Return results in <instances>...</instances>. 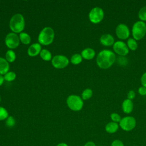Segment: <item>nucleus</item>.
<instances>
[{
	"label": "nucleus",
	"mask_w": 146,
	"mask_h": 146,
	"mask_svg": "<svg viewBox=\"0 0 146 146\" xmlns=\"http://www.w3.org/2000/svg\"><path fill=\"white\" fill-rule=\"evenodd\" d=\"M15 124V120L13 116H9L6 119V125L8 127H13Z\"/></svg>",
	"instance_id": "27"
},
{
	"label": "nucleus",
	"mask_w": 146,
	"mask_h": 146,
	"mask_svg": "<svg viewBox=\"0 0 146 146\" xmlns=\"http://www.w3.org/2000/svg\"><path fill=\"white\" fill-rule=\"evenodd\" d=\"M116 35L117 37L121 40L127 39L130 35V31L128 26L123 23H120L116 27Z\"/></svg>",
	"instance_id": "9"
},
{
	"label": "nucleus",
	"mask_w": 146,
	"mask_h": 146,
	"mask_svg": "<svg viewBox=\"0 0 146 146\" xmlns=\"http://www.w3.org/2000/svg\"><path fill=\"white\" fill-rule=\"evenodd\" d=\"M40 55L42 59L44 60L48 61L51 59V54L48 50L46 49L42 50L40 52Z\"/></svg>",
	"instance_id": "19"
},
{
	"label": "nucleus",
	"mask_w": 146,
	"mask_h": 146,
	"mask_svg": "<svg viewBox=\"0 0 146 146\" xmlns=\"http://www.w3.org/2000/svg\"><path fill=\"white\" fill-rule=\"evenodd\" d=\"M4 79L7 81H13L16 78V74L14 72H7L6 74H5L4 76Z\"/></svg>",
	"instance_id": "25"
},
{
	"label": "nucleus",
	"mask_w": 146,
	"mask_h": 146,
	"mask_svg": "<svg viewBox=\"0 0 146 146\" xmlns=\"http://www.w3.org/2000/svg\"><path fill=\"white\" fill-rule=\"evenodd\" d=\"M138 92L141 95H146V88L144 86H141L138 89Z\"/></svg>",
	"instance_id": "31"
},
{
	"label": "nucleus",
	"mask_w": 146,
	"mask_h": 146,
	"mask_svg": "<svg viewBox=\"0 0 146 146\" xmlns=\"http://www.w3.org/2000/svg\"><path fill=\"white\" fill-rule=\"evenodd\" d=\"M132 34L136 40L143 38L146 34V23L141 21L136 22L132 26Z\"/></svg>",
	"instance_id": "4"
},
{
	"label": "nucleus",
	"mask_w": 146,
	"mask_h": 146,
	"mask_svg": "<svg viewBox=\"0 0 146 146\" xmlns=\"http://www.w3.org/2000/svg\"><path fill=\"white\" fill-rule=\"evenodd\" d=\"M82 58L87 60H91L94 58L95 55V51L91 48H86L84 49L81 53Z\"/></svg>",
	"instance_id": "15"
},
{
	"label": "nucleus",
	"mask_w": 146,
	"mask_h": 146,
	"mask_svg": "<svg viewBox=\"0 0 146 146\" xmlns=\"http://www.w3.org/2000/svg\"><path fill=\"white\" fill-rule=\"evenodd\" d=\"M41 46L40 44L38 43H34L31 44L28 48V54L29 56H36L41 51Z\"/></svg>",
	"instance_id": "13"
},
{
	"label": "nucleus",
	"mask_w": 146,
	"mask_h": 146,
	"mask_svg": "<svg viewBox=\"0 0 146 146\" xmlns=\"http://www.w3.org/2000/svg\"><path fill=\"white\" fill-rule=\"evenodd\" d=\"M136 125V119L130 116L122 118L119 122V126L125 131H130L134 129Z\"/></svg>",
	"instance_id": "7"
},
{
	"label": "nucleus",
	"mask_w": 146,
	"mask_h": 146,
	"mask_svg": "<svg viewBox=\"0 0 146 146\" xmlns=\"http://www.w3.org/2000/svg\"><path fill=\"white\" fill-rule=\"evenodd\" d=\"M110 117H111V120H112V121L115 122V123H119L121 119L120 116L117 113H112L110 115Z\"/></svg>",
	"instance_id": "28"
},
{
	"label": "nucleus",
	"mask_w": 146,
	"mask_h": 146,
	"mask_svg": "<svg viewBox=\"0 0 146 146\" xmlns=\"http://www.w3.org/2000/svg\"><path fill=\"white\" fill-rule=\"evenodd\" d=\"M4 80V78L2 76V75H0V86L3 84Z\"/></svg>",
	"instance_id": "35"
},
{
	"label": "nucleus",
	"mask_w": 146,
	"mask_h": 146,
	"mask_svg": "<svg viewBox=\"0 0 146 146\" xmlns=\"http://www.w3.org/2000/svg\"><path fill=\"white\" fill-rule=\"evenodd\" d=\"M135 95L136 94L135 91L133 90H130L127 94V99L132 100L133 99L135 98Z\"/></svg>",
	"instance_id": "29"
},
{
	"label": "nucleus",
	"mask_w": 146,
	"mask_h": 146,
	"mask_svg": "<svg viewBox=\"0 0 146 146\" xmlns=\"http://www.w3.org/2000/svg\"><path fill=\"white\" fill-rule=\"evenodd\" d=\"M69 63L68 58L64 55H56L52 59V66L56 68H63Z\"/></svg>",
	"instance_id": "11"
},
{
	"label": "nucleus",
	"mask_w": 146,
	"mask_h": 146,
	"mask_svg": "<svg viewBox=\"0 0 146 146\" xmlns=\"http://www.w3.org/2000/svg\"><path fill=\"white\" fill-rule=\"evenodd\" d=\"M84 146H96V145L92 141H88L84 144Z\"/></svg>",
	"instance_id": "33"
},
{
	"label": "nucleus",
	"mask_w": 146,
	"mask_h": 146,
	"mask_svg": "<svg viewBox=\"0 0 146 146\" xmlns=\"http://www.w3.org/2000/svg\"><path fill=\"white\" fill-rule=\"evenodd\" d=\"M127 45L128 48L132 51L136 50L137 48V43L133 38H128L127 42Z\"/></svg>",
	"instance_id": "18"
},
{
	"label": "nucleus",
	"mask_w": 146,
	"mask_h": 146,
	"mask_svg": "<svg viewBox=\"0 0 146 146\" xmlns=\"http://www.w3.org/2000/svg\"><path fill=\"white\" fill-rule=\"evenodd\" d=\"M138 17L140 21L144 22L146 21V6L141 7L138 13Z\"/></svg>",
	"instance_id": "23"
},
{
	"label": "nucleus",
	"mask_w": 146,
	"mask_h": 146,
	"mask_svg": "<svg viewBox=\"0 0 146 146\" xmlns=\"http://www.w3.org/2000/svg\"><path fill=\"white\" fill-rule=\"evenodd\" d=\"M116 60L115 54L110 50H103L96 57V63L102 69H107L111 67Z\"/></svg>",
	"instance_id": "1"
},
{
	"label": "nucleus",
	"mask_w": 146,
	"mask_h": 146,
	"mask_svg": "<svg viewBox=\"0 0 146 146\" xmlns=\"http://www.w3.org/2000/svg\"><path fill=\"white\" fill-rule=\"evenodd\" d=\"M92 91L90 88H87L84 90L82 94V97L83 100H87L90 99L92 96Z\"/></svg>",
	"instance_id": "24"
},
{
	"label": "nucleus",
	"mask_w": 146,
	"mask_h": 146,
	"mask_svg": "<svg viewBox=\"0 0 146 146\" xmlns=\"http://www.w3.org/2000/svg\"><path fill=\"white\" fill-rule=\"evenodd\" d=\"M16 55L12 50H8L6 53V60L9 62H13L15 60Z\"/></svg>",
	"instance_id": "21"
},
{
	"label": "nucleus",
	"mask_w": 146,
	"mask_h": 146,
	"mask_svg": "<svg viewBox=\"0 0 146 146\" xmlns=\"http://www.w3.org/2000/svg\"><path fill=\"white\" fill-rule=\"evenodd\" d=\"M104 11L103 9L99 7H94L89 13L88 17L90 21L95 24L100 23L104 18Z\"/></svg>",
	"instance_id": "6"
},
{
	"label": "nucleus",
	"mask_w": 146,
	"mask_h": 146,
	"mask_svg": "<svg viewBox=\"0 0 146 146\" xmlns=\"http://www.w3.org/2000/svg\"><path fill=\"white\" fill-rule=\"evenodd\" d=\"M9 70L8 62L4 58L0 57V75L6 74Z\"/></svg>",
	"instance_id": "16"
},
{
	"label": "nucleus",
	"mask_w": 146,
	"mask_h": 146,
	"mask_svg": "<svg viewBox=\"0 0 146 146\" xmlns=\"http://www.w3.org/2000/svg\"><path fill=\"white\" fill-rule=\"evenodd\" d=\"M115 39L113 36L110 34H103L100 38V42L101 44L105 46H113L115 43Z\"/></svg>",
	"instance_id": "12"
},
{
	"label": "nucleus",
	"mask_w": 146,
	"mask_h": 146,
	"mask_svg": "<svg viewBox=\"0 0 146 146\" xmlns=\"http://www.w3.org/2000/svg\"><path fill=\"white\" fill-rule=\"evenodd\" d=\"M56 146H68L67 144H66V143H60L59 144H58Z\"/></svg>",
	"instance_id": "34"
},
{
	"label": "nucleus",
	"mask_w": 146,
	"mask_h": 146,
	"mask_svg": "<svg viewBox=\"0 0 146 146\" xmlns=\"http://www.w3.org/2000/svg\"><path fill=\"white\" fill-rule=\"evenodd\" d=\"M0 100H1V98H0Z\"/></svg>",
	"instance_id": "36"
},
{
	"label": "nucleus",
	"mask_w": 146,
	"mask_h": 146,
	"mask_svg": "<svg viewBox=\"0 0 146 146\" xmlns=\"http://www.w3.org/2000/svg\"><path fill=\"white\" fill-rule=\"evenodd\" d=\"M82 61V56L81 55L79 54H74L71 58V62L74 64H78Z\"/></svg>",
	"instance_id": "22"
},
{
	"label": "nucleus",
	"mask_w": 146,
	"mask_h": 146,
	"mask_svg": "<svg viewBox=\"0 0 146 146\" xmlns=\"http://www.w3.org/2000/svg\"><path fill=\"white\" fill-rule=\"evenodd\" d=\"M122 110L125 113H130L133 108V103L131 100L128 99H125L121 105Z\"/></svg>",
	"instance_id": "14"
},
{
	"label": "nucleus",
	"mask_w": 146,
	"mask_h": 146,
	"mask_svg": "<svg viewBox=\"0 0 146 146\" xmlns=\"http://www.w3.org/2000/svg\"><path fill=\"white\" fill-rule=\"evenodd\" d=\"M141 83L142 86H144L146 88V72H144L141 77Z\"/></svg>",
	"instance_id": "32"
},
{
	"label": "nucleus",
	"mask_w": 146,
	"mask_h": 146,
	"mask_svg": "<svg viewBox=\"0 0 146 146\" xmlns=\"http://www.w3.org/2000/svg\"><path fill=\"white\" fill-rule=\"evenodd\" d=\"M5 44L9 48H15L19 44V39L14 33L8 34L5 38Z\"/></svg>",
	"instance_id": "10"
},
{
	"label": "nucleus",
	"mask_w": 146,
	"mask_h": 146,
	"mask_svg": "<svg viewBox=\"0 0 146 146\" xmlns=\"http://www.w3.org/2000/svg\"><path fill=\"white\" fill-rule=\"evenodd\" d=\"M111 146H124L123 142L119 140H115L111 143Z\"/></svg>",
	"instance_id": "30"
},
{
	"label": "nucleus",
	"mask_w": 146,
	"mask_h": 146,
	"mask_svg": "<svg viewBox=\"0 0 146 146\" xmlns=\"http://www.w3.org/2000/svg\"><path fill=\"white\" fill-rule=\"evenodd\" d=\"M9 26L14 33L22 32L25 27V19L23 15L21 14L14 15L10 19Z\"/></svg>",
	"instance_id": "2"
},
{
	"label": "nucleus",
	"mask_w": 146,
	"mask_h": 146,
	"mask_svg": "<svg viewBox=\"0 0 146 146\" xmlns=\"http://www.w3.org/2000/svg\"><path fill=\"white\" fill-rule=\"evenodd\" d=\"M67 104L71 110L75 111H78L82 108L83 102L80 96L75 95H71L67 98Z\"/></svg>",
	"instance_id": "5"
},
{
	"label": "nucleus",
	"mask_w": 146,
	"mask_h": 146,
	"mask_svg": "<svg viewBox=\"0 0 146 146\" xmlns=\"http://www.w3.org/2000/svg\"><path fill=\"white\" fill-rule=\"evenodd\" d=\"M54 38V31L50 27H46L40 32L38 36L39 42L43 45L51 44Z\"/></svg>",
	"instance_id": "3"
},
{
	"label": "nucleus",
	"mask_w": 146,
	"mask_h": 146,
	"mask_svg": "<svg viewBox=\"0 0 146 146\" xmlns=\"http://www.w3.org/2000/svg\"><path fill=\"white\" fill-rule=\"evenodd\" d=\"M119 128V124L113 121L109 122L107 124L105 127V129L107 132L109 133H113L116 132Z\"/></svg>",
	"instance_id": "17"
},
{
	"label": "nucleus",
	"mask_w": 146,
	"mask_h": 146,
	"mask_svg": "<svg viewBox=\"0 0 146 146\" xmlns=\"http://www.w3.org/2000/svg\"><path fill=\"white\" fill-rule=\"evenodd\" d=\"M19 39L22 43L25 44H28L31 41V38L30 35L25 33H21L19 34Z\"/></svg>",
	"instance_id": "20"
},
{
	"label": "nucleus",
	"mask_w": 146,
	"mask_h": 146,
	"mask_svg": "<svg viewBox=\"0 0 146 146\" xmlns=\"http://www.w3.org/2000/svg\"><path fill=\"white\" fill-rule=\"evenodd\" d=\"M8 117V112L7 110L2 107H0V121L6 119Z\"/></svg>",
	"instance_id": "26"
},
{
	"label": "nucleus",
	"mask_w": 146,
	"mask_h": 146,
	"mask_svg": "<svg viewBox=\"0 0 146 146\" xmlns=\"http://www.w3.org/2000/svg\"><path fill=\"white\" fill-rule=\"evenodd\" d=\"M113 50L117 55L124 56L127 55L129 52V48L127 45L123 41L118 40L113 44Z\"/></svg>",
	"instance_id": "8"
}]
</instances>
